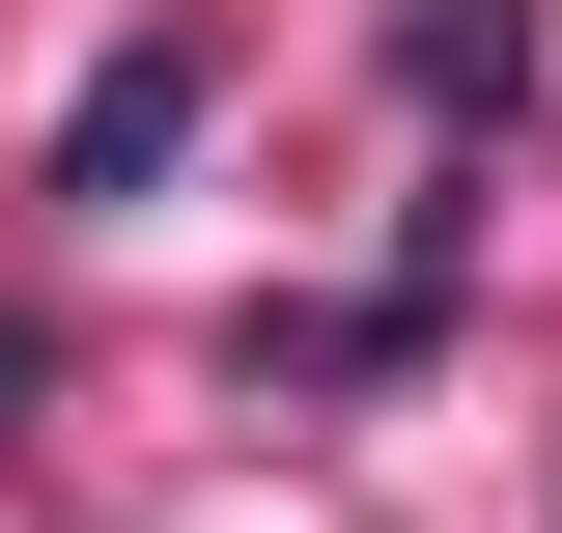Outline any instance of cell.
<instances>
[{"mask_svg":"<svg viewBox=\"0 0 562 533\" xmlns=\"http://www.w3.org/2000/svg\"><path fill=\"white\" fill-rule=\"evenodd\" d=\"M169 140H198V29H113V57H85V113H57V197H140Z\"/></svg>","mask_w":562,"mask_h":533,"instance_id":"6da1fadb","label":"cell"},{"mask_svg":"<svg viewBox=\"0 0 562 533\" xmlns=\"http://www.w3.org/2000/svg\"><path fill=\"white\" fill-rule=\"evenodd\" d=\"M394 84H422V113H479V84H535V0H422V29H394Z\"/></svg>","mask_w":562,"mask_h":533,"instance_id":"7a4b0ae2","label":"cell"},{"mask_svg":"<svg viewBox=\"0 0 562 533\" xmlns=\"http://www.w3.org/2000/svg\"><path fill=\"white\" fill-rule=\"evenodd\" d=\"M0 421H29V309H0Z\"/></svg>","mask_w":562,"mask_h":533,"instance_id":"3957f363","label":"cell"}]
</instances>
